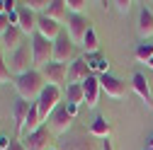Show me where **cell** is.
Wrapping results in <instances>:
<instances>
[{
  "label": "cell",
  "mask_w": 153,
  "mask_h": 150,
  "mask_svg": "<svg viewBox=\"0 0 153 150\" xmlns=\"http://www.w3.org/2000/svg\"><path fill=\"white\" fill-rule=\"evenodd\" d=\"M85 61H88L92 75H97V78L107 75V70H109V61L105 58V56H100V53H90V56H85Z\"/></svg>",
  "instance_id": "44dd1931"
},
{
  "label": "cell",
  "mask_w": 153,
  "mask_h": 150,
  "mask_svg": "<svg viewBox=\"0 0 153 150\" xmlns=\"http://www.w3.org/2000/svg\"><path fill=\"white\" fill-rule=\"evenodd\" d=\"M39 73L44 75L46 85H53V87H61V85L68 80V65L56 63V61H53V63H49V65H44Z\"/></svg>",
  "instance_id": "ba28073f"
},
{
  "label": "cell",
  "mask_w": 153,
  "mask_h": 150,
  "mask_svg": "<svg viewBox=\"0 0 153 150\" xmlns=\"http://www.w3.org/2000/svg\"><path fill=\"white\" fill-rule=\"evenodd\" d=\"M139 36L141 39L153 36V10H148V7H141V12H139Z\"/></svg>",
  "instance_id": "ffe728a7"
},
{
  "label": "cell",
  "mask_w": 153,
  "mask_h": 150,
  "mask_svg": "<svg viewBox=\"0 0 153 150\" xmlns=\"http://www.w3.org/2000/svg\"><path fill=\"white\" fill-rule=\"evenodd\" d=\"M17 15H20V24H17V27L22 29V34H27L32 39V36L36 34V22H39L36 12H32L25 3H20V5H17Z\"/></svg>",
  "instance_id": "8fae6325"
},
{
  "label": "cell",
  "mask_w": 153,
  "mask_h": 150,
  "mask_svg": "<svg viewBox=\"0 0 153 150\" xmlns=\"http://www.w3.org/2000/svg\"><path fill=\"white\" fill-rule=\"evenodd\" d=\"M92 75L88 61H85V56L83 58H75L73 63H68V85H83L88 78Z\"/></svg>",
  "instance_id": "30bf717a"
},
{
  "label": "cell",
  "mask_w": 153,
  "mask_h": 150,
  "mask_svg": "<svg viewBox=\"0 0 153 150\" xmlns=\"http://www.w3.org/2000/svg\"><path fill=\"white\" fill-rule=\"evenodd\" d=\"M44 87H46V80L39 70H29L20 78H15V90L20 95V99H25V102H36L39 95L44 92Z\"/></svg>",
  "instance_id": "6da1fadb"
},
{
  "label": "cell",
  "mask_w": 153,
  "mask_h": 150,
  "mask_svg": "<svg viewBox=\"0 0 153 150\" xmlns=\"http://www.w3.org/2000/svg\"><path fill=\"white\" fill-rule=\"evenodd\" d=\"M97 49H100V39L95 34V29H90L83 39V51H85V56H90V53H97Z\"/></svg>",
  "instance_id": "d4e9b609"
},
{
  "label": "cell",
  "mask_w": 153,
  "mask_h": 150,
  "mask_svg": "<svg viewBox=\"0 0 153 150\" xmlns=\"http://www.w3.org/2000/svg\"><path fill=\"white\" fill-rule=\"evenodd\" d=\"M22 36H25V34H22V29H20V27H12V24H10V29H7L3 36H0V46H5V49H7V53H10V51L20 49V46L25 44V41H22Z\"/></svg>",
  "instance_id": "ac0fdd59"
},
{
  "label": "cell",
  "mask_w": 153,
  "mask_h": 150,
  "mask_svg": "<svg viewBox=\"0 0 153 150\" xmlns=\"http://www.w3.org/2000/svg\"><path fill=\"white\" fill-rule=\"evenodd\" d=\"M49 150H53V148H49Z\"/></svg>",
  "instance_id": "74e56055"
},
{
  "label": "cell",
  "mask_w": 153,
  "mask_h": 150,
  "mask_svg": "<svg viewBox=\"0 0 153 150\" xmlns=\"http://www.w3.org/2000/svg\"><path fill=\"white\" fill-rule=\"evenodd\" d=\"M5 63L10 68V73L15 78H20V75L34 70V53H32V41H25L20 49H15L5 56Z\"/></svg>",
  "instance_id": "7a4b0ae2"
},
{
  "label": "cell",
  "mask_w": 153,
  "mask_h": 150,
  "mask_svg": "<svg viewBox=\"0 0 153 150\" xmlns=\"http://www.w3.org/2000/svg\"><path fill=\"white\" fill-rule=\"evenodd\" d=\"M32 109V102L25 99H17L12 107V119H15V133L17 136H25V124H27V114Z\"/></svg>",
  "instance_id": "4fadbf2b"
},
{
  "label": "cell",
  "mask_w": 153,
  "mask_h": 150,
  "mask_svg": "<svg viewBox=\"0 0 153 150\" xmlns=\"http://www.w3.org/2000/svg\"><path fill=\"white\" fill-rule=\"evenodd\" d=\"M148 148H153V138H151V140H148Z\"/></svg>",
  "instance_id": "e575fe53"
},
{
  "label": "cell",
  "mask_w": 153,
  "mask_h": 150,
  "mask_svg": "<svg viewBox=\"0 0 153 150\" xmlns=\"http://www.w3.org/2000/svg\"><path fill=\"white\" fill-rule=\"evenodd\" d=\"M100 92H102V87H100V78H97V75H90V78H88V80L83 82V95H85V104H88L90 109H95V107H97Z\"/></svg>",
  "instance_id": "2e32d148"
},
{
  "label": "cell",
  "mask_w": 153,
  "mask_h": 150,
  "mask_svg": "<svg viewBox=\"0 0 153 150\" xmlns=\"http://www.w3.org/2000/svg\"><path fill=\"white\" fill-rule=\"evenodd\" d=\"M66 99H68V104H85L83 85H68L66 87Z\"/></svg>",
  "instance_id": "cb8c5ba5"
},
{
  "label": "cell",
  "mask_w": 153,
  "mask_h": 150,
  "mask_svg": "<svg viewBox=\"0 0 153 150\" xmlns=\"http://www.w3.org/2000/svg\"><path fill=\"white\" fill-rule=\"evenodd\" d=\"M148 68H151V70H153V61H151V63H148Z\"/></svg>",
  "instance_id": "d590c367"
},
{
  "label": "cell",
  "mask_w": 153,
  "mask_h": 150,
  "mask_svg": "<svg viewBox=\"0 0 153 150\" xmlns=\"http://www.w3.org/2000/svg\"><path fill=\"white\" fill-rule=\"evenodd\" d=\"M90 29H92V22L85 15H71L68 22H66V34L71 36L73 44H80V46H83V39Z\"/></svg>",
  "instance_id": "5b68a950"
},
{
  "label": "cell",
  "mask_w": 153,
  "mask_h": 150,
  "mask_svg": "<svg viewBox=\"0 0 153 150\" xmlns=\"http://www.w3.org/2000/svg\"><path fill=\"white\" fill-rule=\"evenodd\" d=\"M10 150H27V148H25V143H22L20 138H12V145H10Z\"/></svg>",
  "instance_id": "1f68e13d"
},
{
  "label": "cell",
  "mask_w": 153,
  "mask_h": 150,
  "mask_svg": "<svg viewBox=\"0 0 153 150\" xmlns=\"http://www.w3.org/2000/svg\"><path fill=\"white\" fill-rule=\"evenodd\" d=\"M10 145H12L10 136H0V150H10Z\"/></svg>",
  "instance_id": "4dcf8cb0"
},
{
  "label": "cell",
  "mask_w": 153,
  "mask_h": 150,
  "mask_svg": "<svg viewBox=\"0 0 153 150\" xmlns=\"http://www.w3.org/2000/svg\"><path fill=\"white\" fill-rule=\"evenodd\" d=\"M78 107H80V104H66V109H68V114H71L73 119H75V114H78Z\"/></svg>",
  "instance_id": "d6a6232c"
},
{
  "label": "cell",
  "mask_w": 153,
  "mask_h": 150,
  "mask_svg": "<svg viewBox=\"0 0 153 150\" xmlns=\"http://www.w3.org/2000/svg\"><path fill=\"white\" fill-rule=\"evenodd\" d=\"M85 5H88V0H66V7L71 15H83Z\"/></svg>",
  "instance_id": "83f0119b"
},
{
  "label": "cell",
  "mask_w": 153,
  "mask_h": 150,
  "mask_svg": "<svg viewBox=\"0 0 153 150\" xmlns=\"http://www.w3.org/2000/svg\"><path fill=\"white\" fill-rule=\"evenodd\" d=\"M36 107H39V116H42V121L46 124V121H49V116H51L53 111L61 107V87L46 85V87H44V92L39 95V99H36Z\"/></svg>",
  "instance_id": "3957f363"
},
{
  "label": "cell",
  "mask_w": 153,
  "mask_h": 150,
  "mask_svg": "<svg viewBox=\"0 0 153 150\" xmlns=\"http://www.w3.org/2000/svg\"><path fill=\"white\" fill-rule=\"evenodd\" d=\"M36 34L46 36L49 41H56V39H59V36L63 34V29H61V24H59V22L49 20L46 15H39V22H36Z\"/></svg>",
  "instance_id": "9a60e30c"
},
{
  "label": "cell",
  "mask_w": 153,
  "mask_h": 150,
  "mask_svg": "<svg viewBox=\"0 0 153 150\" xmlns=\"http://www.w3.org/2000/svg\"><path fill=\"white\" fill-rule=\"evenodd\" d=\"M49 3H51V0H25V5L32 10V12H46V7H49Z\"/></svg>",
  "instance_id": "4316f807"
},
{
  "label": "cell",
  "mask_w": 153,
  "mask_h": 150,
  "mask_svg": "<svg viewBox=\"0 0 153 150\" xmlns=\"http://www.w3.org/2000/svg\"><path fill=\"white\" fill-rule=\"evenodd\" d=\"M112 5H117V10L124 15V12H129V10H131V5H134V3H131V0H114Z\"/></svg>",
  "instance_id": "f546056e"
},
{
  "label": "cell",
  "mask_w": 153,
  "mask_h": 150,
  "mask_svg": "<svg viewBox=\"0 0 153 150\" xmlns=\"http://www.w3.org/2000/svg\"><path fill=\"white\" fill-rule=\"evenodd\" d=\"M71 121H73V116L68 114V109L61 104V107H59V109H56L53 114L49 116L46 126L51 128V133H53V136H63V133H68V128H71Z\"/></svg>",
  "instance_id": "52a82bcc"
},
{
  "label": "cell",
  "mask_w": 153,
  "mask_h": 150,
  "mask_svg": "<svg viewBox=\"0 0 153 150\" xmlns=\"http://www.w3.org/2000/svg\"><path fill=\"white\" fill-rule=\"evenodd\" d=\"M100 87L107 97H114V99H122L124 97V92H126V82L119 80V78H114V75H102L100 78Z\"/></svg>",
  "instance_id": "7c38bea8"
},
{
  "label": "cell",
  "mask_w": 153,
  "mask_h": 150,
  "mask_svg": "<svg viewBox=\"0 0 153 150\" xmlns=\"http://www.w3.org/2000/svg\"><path fill=\"white\" fill-rule=\"evenodd\" d=\"M92 138V136H90ZM88 136L83 133H75V136H68L66 140H61V148L59 150H97V143L90 140Z\"/></svg>",
  "instance_id": "5bb4252c"
},
{
  "label": "cell",
  "mask_w": 153,
  "mask_h": 150,
  "mask_svg": "<svg viewBox=\"0 0 153 150\" xmlns=\"http://www.w3.org/2000/svg\"><path fill=\"white\" fill-rule=\"evenodd\" d=\"M42 126H46L39 116V107H36V102H32V109H29V114H27V124H25V136L34 133V131H39Z\"/></svg>",
  "instance_id": "7402d4cb"
},
{
  "label": "cell",
  "mask_w": 153,
  "mask_h": 150,
  "mask_svg": "<svg viewBox=\"0 0 153 150\" xmlns=\"http://www.w3.org/2000/svg\"><path fill=\"white\" fill-rule=\"evenodd\" d=\"M131 87L134 92L146 102V107L151 109L153 107V97H151V87H148V80H146V75L143 73H134V78H131Z\"/></svg>",
  "instance_id": "e0dca14e"
},
{
  "label": "cell",
  "mask_w": 153,
  "mask_h": 150,
  "mask_svg": "<svg viewBox=\"0 0 153 150\" xmlns=\"http://www.w3.org/2000/svg\"><path fill=\"white\" fill-rule=\"evenodd\" d=\"M146 150H153V148H148V145H146Z\"/></svg>",
  "instance_id": "8d00e7d4"
},
{
  "label": "cell",
  "mask_w": 153,
  "mask_h": 150,
  "mask_svg": "<svg viewBox=\"0 0 153 150\" xmlns=\"http://www.w3.org/2000/svg\"><path fill=\"white\" fill-rule=\"evenodd\" d=\"M53 61L63 63V65H68V61L71 63L75 61V49H73V41H71V36L66 32L53 41Z\"/></svg>",
  "instance_id": "8992f818"
},
{
  "label": "cell",
  "mask_w": 153,
  "mask_h": 150,
  "mask_svg": "<svg viewBox=\"0 0 153 150\" xmlns=\"http://www.w3.org/2000/svg\"><path fill=\"white\" fill-rule=\"evenodd\" d=\"M49 20H53V22H68V7H66V0H51L49 3V7H46V12H44Z\"/></svg>",
  "instance_id": "d6986e66"
},
{
  "label": "cell",
  "mask_w": 153,
  "mask_h": 150,
  "mask_svg": "<svg viewBox=\"0 0 153 150\" xmlns=\"http://www.w3.org/2000/svg\"><path fill=\"white\" fill-rule=\"evenodd\" d=\"M134 56H136V61L139 63H151L153 61V44H141L136 51H134Z\"/></svg>",
  "instance_id": "484cf974"
},
{
  "label": "cell",
  "mask_w": 153,
  "mask_h": 150,
  "mask_svg": "<svg viewBox=\"0 0 153 150\" xmlns=\"http://www.w3.org/2000/svg\"><path fill=\"white\" fill-rule=\"evenodd\" d=\"M29 41H32V53H34V65H39V70L53 63V41H49L42 34H34Z\"/></svg>",
  "instance_id": "277c9868"
},
{
  "label": "cell",
  "mask_w": 153,
  "mask_h": 150,
  "mask_svg": "<svg viewBox=\"0 0 153 150\" xmlns=\"http://www.w3.org/2000/svg\"><path fill=\"white\" fill-rule=\"evenodd\" d=\"M51 136H53L51 128H49V126H42L39 131H34V133L25 136L22 143H25L27 150H49V140H51Z\"/></svg>",
  "instance_id": "9c48e42d"
},
{
  "label": "cell",
  "mask_w": 153,
  "mask_h": 150,
  "mask_svg": "<svg viewBox=\"0 0 153 150\" xmlns=\"http://www.w3.org/2000/svg\"><path fill=\"white\" fill-rule=\"evenodd\" d=\"M10 78H12V73H10L7 63H5V56L0 53V85H5V82H10Z\"/></svg>",
  "instance_id": "f1b7e54d"
},
{
  "label": "cell",
  "mask_w": 153,
  "mask_h": 150,
  "mask_svg": "<svg viewBox=\"0 0 153 150\" xmlns=\"http://www.w3.org/2000/svg\"><path fill=\"white\" fill-rule=\"evenodd\" d=\"M109 133H112V126H109V121H107L105 116H97V119L92 121V126H90V136H92V138L107 140Z\"/></svg>",
  "instance_id": "603a6c76"
},
{
  "label": "cell",
  "mask_w": 153,
  "mask_h": 150,
  "mask_svg": "<svg viewBox=\"0 0 153 150\" xmlns=\"http://www.w3.org/2000/svg\"><path fill=\"white\" fill-rule=\"evenodd\" d=\"M102 150H114V145H112V140L107 138V140H102Z\"/></svg>",
  "instance_id": "836d02e7"
}]
</instances>
